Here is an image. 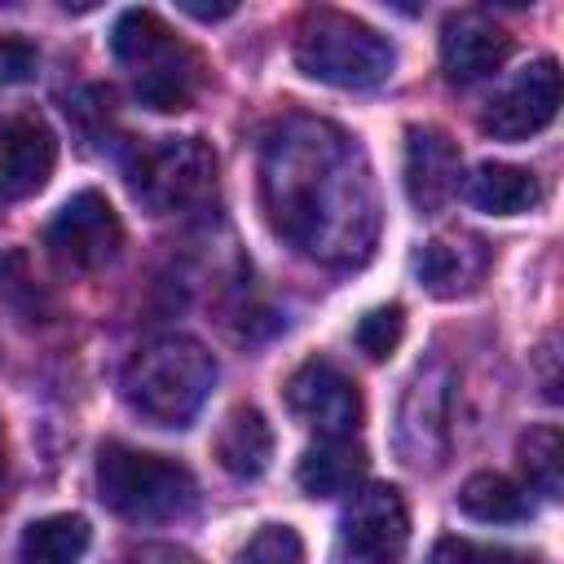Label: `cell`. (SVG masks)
Returning a JSON list of instances; mask_svg holds the SVG:
<instances>
[{
  "mask_svg": "<svg viewBox=\"0 0 564 564\" xmlns=\"http://www.w3.org/2000/svg\"><path fill=\"white\" fill-rule=\"evenodd\" d=\"M260 203L278 238L335 269L370 260L379 189L366 150L339 123L286 115L260 141Z\"/></svg>",
  "mask_w": 564,
  "mask_h": 564,
  "instance_id": "cell-1",
  "label": "cell"
},
{
  "mask_svg": "<svg viewBox=\"0 0 564 564\" xmlns=\"http://www.w3.org/2000/svg\"><path fill=\"white\" fill-rule=\"evenodd\" d=\"M119 388L141 419L185 427L216 388V357L194 335H159L132 352Z\"/></svg>",
  "mask_w": 564,
  "mask_h": 564,
  "instance_id": "cell-2",
  "label": "cell"
},
{
  "mask_svg": "<svg viewBox=\"0 0 564 564\" xmlns=\"http://www.w3.org/2000/svg\"><path fill=\"white\" fill-rule=\"evenodd\" d=\"M110 53L132 75L137 97L150 110H163V115L185 110L203 88L198 53L185 40H176V31L154 9L119 13V22L110 31Z\"/></svg>",
  "mask_w": 564,
  "mask_h": 564,
  "instance_id": "cell-3",
  "label": "cell"
},
{
  "mask_svg": "<svg viewBox=\"0 0 564 564\" xmlns=\"http://www.w3.org/2000/svg\"><path fill=\"white\" fill-rule=\"evenodd\" d=\"M295 66L317 84L361 93L379 88L392 75L397 53L388 35H379L361 18L339 9H308L295 26Z\"/></svg>",
  "mask_w": 564,
  "mask_h": 564,
  "instance_id": "cell-4",
  "label": "cell"
},
{
  "mask_svg": "<svg viewBox=\"0 0 564 564\" xmlns=\"http://www.w3.org/2000/svg\"><path fill=\"white\" fill-rule=\"evenodd\" d=\"M97 494L115 516H123L132 524L181 520L198 502V485H194L189 467H181L163 454L119 445V441L101 445V454H97Z\"/></svg>",
  "mask_w": 564,
  "mask_h": 564,
  "instance_id": "cell-5",
  "label": "cell"
},
{
  "mask_svg": "<svg viewBox=\"0 0 564 564\" xmlns=\"http://www.w3.org/2000/svg\"><path fill=\"white\" fill-rule=\"evenodd\" d=\"M128 189L154 216L194 212L216 194V154L203 137H154L128 159Z\"/></svg>",
  "mask_w": 564,
  "mask_h": 564,
  "instance_id": "cell-6",
  "label": "cell"
},
{
  "mask_svg": "<svg viewBox=\"0 0 564 564\" xmlns=\"http://www.w3.org/2000/svg\"><path fill=\"white\" fill-rule=\"evenodd\" d=\"M53 260L62 269H75V273H93L101 264H110L123 247V225L115 216V207L106 203V194L97 189H79L70 194L57 216L48 220V234H44Z\"/></svg>",
  "mask_w": 564,
  "mask_h": 564,
  "instance_id": "cell-7",
  "label": "cell"
},
{
  "mask_svg": "<svg viewBox=\"0 0 564 564\" xmlns=\"http://www.w3.org/2000/svg\"><path fill=\"white\" fill-rule=\"evenodd\" d=\"M405 538L410 516L401 494L392 485H357L339 520L344 564H401Z\"/></svg>",
  "mask_w": 564,
  "mask_h": 564,
  "instance_id": "cell-8",
  "label": "cell"
},
{
  "mask_svg": "<svg viewBox=\"0 0 564 564\" xmlns=\"http://www.w3.org/2000/svg\"><path fill=\"white\" fill-rule=\"evenodd\" d=\"M397 449L410 467H441L449 449V370L432 361L405 388L397 419Z\"/></svg>",
  "mask_w": 564,
  "mask_h": 564,
  "instance_id": "cell-9",
  "label": "cell"
},
{
  "mask_svg": "<svg viewBox=\"0 0 564 564\" xmlns=\"http://www.w3.org/2000/svg\"><path fill=\"white\" fill-rule=\"evenodd\" d=\"M560 110V66L555 57H538L524 70H516V79L485 106L480 128L498 141H524L533 132H542Z\"/></svg>",
  "mask_w": 564,
  "mask_h": 564,
  "instance_id": "cell-10",
  "label": "cell"
},
{
  "mask_svg": "<svg viewBox=\"0 0 564 564\" xmlns=\"http://www.w3.org/2000/svg\"><path fill=\"white\" fill-rule=\"evenodd\" d=\"M286 410L317 436H357L361 427V397L330 361H304L286 379Z\"/></svg>",
  "mask_w": 564,
  "mask_h": 564,
  "instance_id": "cell-11",
  "label": "cell"
},
{
  "mask_svg": "<svg viewBox=\"0 0 564 564\" xmlns=\"http://www.w3.org/2000/svg\"><path fill=\"white\" fill-rule=\"evenodd\" d=\"M57 167V137L40 115H9L0 123V194L31 198Z\"/></svg>",
  "mask_w": 564,
  "mask_h": 564,
  "instance_id": "cell-12",
  "label": "cell"
},
{
  "mask_svg": "<svg viewBox=\"0 0 564 564\" xmlns=\"http://www.w3.org/2000/svg\"><path fill=\"white\" fill-rule=\"evenodd\" d=\"M463 181V159L458 145L449 141V132L414 123L405 132V194L414 203V212H441Z\"/></svg>",
  "mask_w": 564,
  "mask_h": 564,
  "instance_id": "cell-13",
  "label": "cell"
},
{
  "mask_svg": "<svg viewBox=\"0 0 564 564\" xmlns=\"http://www.w3.org/2000/svg\"><path fill=\"white\" fill-rule=\"evenodd\" d=\"M414 273L423 282L427 295L436 300H458L471 295L485 273H489V247L480 234L471 229H449L423 242V251L414 256Z\"/></svg>",
  "mask_w": 564,
  "mask_h": 564,
  "instance_id": "cell-14",
  "label": "cell"
},
{
  "mask_svg": "<svg viewBox=\"0 0 564 564\" xmlns=\"http://www.w3.org/2000/svg\"><path fill=\"white\" fill-rule=\"evenodd\" d=\"M511 53V35L485 13H449L441 26V70L454 84L494 75Z\"/></svg>",
  "mask_w": 564,
  "mask_h": 564,
  "instance_id": "cell-15",
  "label": "cell"
},
{
  "mask_svg": "<svg viewBox=\"0 0 564 564\" xmlns=\"http://www.w3.org/2000/svg\"><path fill=\"white\" fill-rule=\"evenodd\" d=\"M366 476V449L357 436H322L317 445L304 449L295 480L308 498H339L352 494Z\"/></svg>",
  "mask_w": 564,
  "mask_h": 564,
  "instance_id": "cell-16",
  "label": "cell"
},
{
  "mask_svg": "<svg viewBox=\"0 0 564 564\" xmlns=\"http://www.w3.org/2000/svg\"><path fill=\"white\" fill-rule=\"evenodd\" d=\"M273 458V432L269 419L256 405H238L225 414L220 432H216V463L234 476V480H256Z\"/></svg>",
  "mask_w": 564,
  "mask_h": 564,
  "instance_id": "cell-17",
  "label": "cell"
},
{
  "mask_svg": "<svg viewBox=\"0 0 564 564\" xmlns=\"http://www.w3.org/2000/svg\"><path fill=\"white\" fill-rule=\"evenodd\" d=\"M467 203L489 216H524L542 203V185L529 167L516 163H480L467 176Z\"/></svg>",
  "mask_w": 564,
  "mask_h": 564,
  "instance_id": "cell-18",
  "label": "cell"
},
{
  "mask_svg": "<svg viewBox=\"0 0 564 564\" xmlns=\"http://www.w3.org/2000/svg\"><path fill=\"white\" fill-rule=\"evenodd\" d=\"M458 507H463V516H471L480 524H520V520L533 516L529 489L516 485L502 471H476V476H467L463 489H458Z\"/></svg>",
  "mask_w": 564,
  "mask_h": 564,
  "instance_id": "cell-19",
  "label": "cell"
},
{
  "mask_svg": "<svg viewBox=\"0 0 564 564\" xmlns=\"http://www.w3.org/2000/svg\"><path fill=\"white\" fill-rule=\"evenodd\" d=\"M93 542V529L84 516H44V520H31L22 529V542H18V560L22 564H79L84 551Z\"/></svg>",
  "mask_w": 564,
  "mask_h": 564,
  "instance_id": "cell-20",
  "label": "cell"
},
{
  "mask_svg": "<svg viewBox=\"0 0 564 564\" xmlns=\"http://www.w3.org/2000/svg\"><path fill=\"white\" fill-rule=\"evenodd\" d=\"M520 467L529 476V485L546 498H560V476H564V441L555 427H529V436H520Z\"/></svg>",
  "mask_w": 564,
  "mask_h": 564,
  "instance_id": "cell-21",
  "label": "cell"
},
{
  "mask_svg": "<svg viewBox=\"0 0 564 564\" xmlns=\"http://www.w3.org/2000/svg\"><path fill=\"white\" fill-rule=\"evenodd\" d=\"M401 335H405V313H401V304H379V308H370V313L357 322V330H352L357 348H361L370 361L392 357L397 344H401Z\"/></svg>",
  "mask_w": 564,
  "mask_h": 564,
  "instance_id": "cell-22",
  "label": "cell"
},
{
  "mask_svg": "<svg viewBox=\"0 0 564 564\" xmlns=\"http://www.w3.org/2000/svg\"><path fill=\"white\" fill-rule=\"evenodd\" d=\"M238 564H304V542L291 524H264L247 538Z\"/></svg>",
  "mask_w": 564,
  "mask_h": 564,
  "instance_id": "cell-23",
  "label": "cell"
},
{
  "mask_svg": "<svg viewBox=\"0 0 564 564\" xmlns=\"http://www.w3.org/2000/svg\"><path fill=\"white\" fill-rule=\"evenodd\" d=\"M432 564H538L524 560L507 546H485V542H467V538H441L432 546Z\"/></svg>",
  "mask_w": 564,
  "mask_h": 564,
  "instance_id": "cell-24",
  "label": "cell"
},
{
  "mask_svg": "<svg viewBox=\"0 0 564 564\" xmlns=\"http://www.w3.org/2000/svg\"><path fill=\"white\" fill-rule=\"evenodd\" d=\"M35 70H40L35 44H26L18 35H0V84L4 88L9 84H26V79H35Z\"/></svg>",
  "mask_w": 564,
  "mask_h": 564,
  "instance_id": "cell-25",
  "label": "cell"
},
{
  "mask_svg": "<svg viewBox=\"0 0 564 564\" xmlns=\"http://www.w3.org/2000/svg\"><path fill=\"white\" fill-rule=\"evenodd\" d=\"M119 564H198V555H189L185 546H172V542H145V546H132Z\"/></svg>",
  "mask_w": 564,
  "mask_h": 564,
  "instance_id": "cell-26",
  "label": "cell"
},
{
  "mask_svg": "<svg viewBox=\"0 0 564 564\" xmlns=\"http://www.w3.org/2000/svg\"><path fill=\"white\" fill-rule=\"evenodd\" d=\"M189 18H198V22H216V18H229L234 13V4H194V0H185L181 4Z\"/></svg>",
  "mask_w": 564,
  "mask_h": 564,
  "instance_id": "cell-27",
  "label": "cell"
},
{
  "mask_svg": "<svg viewBox=\"0 0 564 564\" xmlns=\"http://www.w3.org/2000/svg\"><path fill=\"white\" fill-rule=\"evenodd\" d=\"M0 467H4V458H0Z\"/></svg>",
  "mask_w": 564,
  "mask_h": 564,
  "instance_id": "cell-28",
  "label": "cell"
}]
</instances>
